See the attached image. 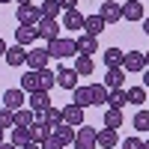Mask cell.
<instances>
[{"instance_id": "obj_1", "label": "cell", "mask_w": 149, "mask_h": 149, "mask_svg": "<svg viewBox=\"0 0 149 149\" xmlns=\"http://www.w3.org/2000/svg\"><path fill=\"white\" fill-rule=\"evenodd\" d=\"M48 54L54 60H66V57H78V45L74 39H66V36H60V39L48 42Z\"/></svg>"}, {"instance_id": "obj_2", "label": "cell", "mask_w": 149, "mask_h": 149, "mask_svg": "<svg viewBox=\"0 0 149 149\" xmlns=\"http://www.w3.org/2000/svg\"><path fill=\"white\" fill-rule=\"evenodd\" d=\"M15 18H18V27H36V24L42 21V12H39V6L24 3V6L15 9Z\"/></svg>"}, {"instance_id": "obj_3", "label": "cell", "mask_w": 149, "mask_h": 149, "mask_svg": "<svg viewBox=\"0 0 149 149\" xmlns=\"http://www.w3.org/2000/svg\"><path fill=\"white\" fill-rule=\"evenodd\" d=\"M95 137H98V131H95L93 125H81V128H78V134H74L72 149H98Z\"/></svg>"}, {"instance_id": "obj_4", "label": "cell", "mask_w": 149, "mask_h": 149, "mask_svg": "<svg viewBox=\"0 0 149 149\" xmlns=\"http://www.w3.org/2000/svg\"><path fill=\"white\" fill-rule=\"evenodd\" d=\"M122 69L131 72V74H143V69H146V54H143V51H125Z\"/></svg>"}, {"instance_id": "obj_5", "label": "cell", "mask_w": 149, "mask_h": 149, "mask_svg": "<svg viewBox=\"0 0 149 149\" xmlns=\"http://www.w3.org/2000/svg\"><path fill=\"white\" fill-rule=\"evenodd\" d=\"M48 63H51V54H48V48H30V51H27V66H30L33 72L48 69Z\"/></svg>"}, {"instance_id": "obj_6", "label": "cell", "mask_w": 149, "mask_h": 149, "mask_svg": "<svg viewBox=\"0 0 149 149\" xmlns=\"http://www.w3.org/2000/svg\"><path fill=\"white\" fill-rule=\"evenodd\" d=\"M36 33H39V39L54 42V39H60V21H54V18H42L39 24H36Z\"/></svg>"}, {"instance_id": "obj_7", "label": "cell", "mask_w": 149, "mask_h": 149, "mask_svg": "<svg viewBox=\"0 0 149 149\" xmlns=\"http://www.w3.org/2000/svg\"><path fill=\"white\" fill-rule=\"evenodd\" d=\"M98 15L104 18V24H119L122 21V3H116V0H104L102 9H98Z\"/></svg>"}, {"instance_id": "obj_8", "label": "cell", "mask_w": 149, "mask_h": 149, "mask_svg": "<svg viewBox=\"0 0 149 149\" xmlns=\"http://www.w3.org/2000/svg\"><path fill=\"white\" fill-rule=\"evenodd\" d=\"M27 107L33 110V113H42V110H48V107H51V93H48V90H36V93H30Z\"/></svg>"}, {"instance_id": "obj_9", "label": "cell", "mask_w": 149, "mask_h": 149, "mask_svg": "<svg viewBox=\"0 0 149 149\" xmlns=\"http://www.w3.org/2000/svg\"><path fill=\"white\" fill-rule=\"evenodd\" d=\"M78 78L81 74L74 72L72 66H63V69H57V86H63V90H74V86H78Z\"/></svg>"}, {"instance_id": "obj_10", "label": "cell", "mask_w": 149, "mask_h": 149, "mask_svg": "<svg viewBox=\"0 0 149 149\" xmlns=\"http://www.w3.org/2000/svg\"><path fill=\"white\" fill-rule=\"evenodd\" d=\"M107 90H125V69H107L104 72V81H102Z\"/></svg>"}, {"instance_id": "obj_11", "label": "cell", "mask_w": 149, "mask_h": 149, "mask_svg": "<svg viewBox=\"0 0 149 149\" xmlns=\"http://www.w3.org/2000/svg\"><path fill=\"white\" fill-rule=\"evenodd\" d=\"M24 102H27V93H24L21 86H18V90H6L3 93V107H9V110H21Z\"/></svg>"}, {"instance_id": "obj_12", "label": "cell", "mask_w": 149, "mask_h": 149, "mask_svg": "<svg viewBox=\"0 0 149 149\" xmlns=\"http://www.w3.org/2000/svg\"><path fill=\"white\" fill-rule=\"evenodd\" d=\"M74 45H78V54L81 57H93V54H98V39L95 36H78V39H74Z\"/></svg>"}, {"instance_id": "obj_13", "label": "cell", "mask_w": 149, "mask_h": 149, "mask_svg": "<svg viewBox=\"0 0 149 149\" xmlns=\"http://www.w3.org/2000/svg\"><path fill=\"white\" fill-rule=\"evenodd\" d=\"M63 122L66 125H74V128H81L84 125V107H78V104H66L63 107Z\"/></svg>"}, {"instance_id": "obj_14", "label": "cell", "mask_w": 149, "mask_h": 149, "mask_svg": "<svg viewBox=\"0 0 149 149\" xmlns=\"http://www.w3.org/2000/svg\"><path fill=\"white\" fill-rule=\"evenodd\" d=\"M95 143H98V149H116L119 146V131L116 128H102Z\"/></svg>"}, {"instance_id": "obj_15", "label": "cell", "mask_w": 149, "mask_h": 149, "mask_svg": "<svg viewBox=\"0 0 149 149\" xmlns=\"http://www.w3.org/2000/svg\"><path fill=\"white\" fill-rule=\"evenodd\" d=\"M51 134H54V128L48 125V122H42V119H36L33 125H30V140H33V143H45Z\"/></svg>"}, {"instance_id": "obj_16", "label": "cell", "mask_w": 149, "mask_h": 149, "mask_svg": "<svg viewBox=\"0 0 149 149\" xmlns=\"http://www.w3.org/2000/svg\"><path fill=\"white\" fill-rule=\"evenodd\" d=\"M122 18H125V21H143V18H146L143 0H128V3L122 6Z\"/></svg>"}, {"instance_id": "obj_17", "label": "cell", "mask_w": 149, "mask_h": 149, "mask_svg": "<svg viewBox=\"0 0 149 149\" xmlns=\"http://www.w3.org/2000/svg\"><path fill=\"white\" fill-rule=\"evenodd\" d=\"M104 27H107V24H104V18L98 15V12L84 18V33L86 36H95V39H98V33H104Z\"/></svg>"}, {"instance_id": "obj_18", "label": "cell", "mask_w": 149, "mask_h": 149, "mask_svg": "<svg viewBox=\"0 0 149 149\" xmlns=\"http://www.w3.org/2000/svg\"><path fill=\"white\" fill-rule=\"evenodd\" d=\"M6 66H27V48H21V45H12L9 51H6Z\"/></svg>"}, {"instance_id": "obj_19", "label": "cell", "mask_w": 149, "mask_h": 149, "mask_svg": "<svg viewBox=\"0 0 149 149\" xmlns=\"http://www.w3.org/2000/svg\"><path fill=\"white\" fill-rule=\"evenodd\" d=\"M72 104H78V107H90V104H93V90L78 84V86L72 90Z\"/></svg>"}, {"instance_id": "obj_20", "label": "cell", "mask_w": 149, "mask_h": 149, "mask_svg": "<svg viewBox=\"0 0 149 149\" xmlns=\"http://www.w3.org/2000/svg\"><path fill=\"white\" fill-rule=\"evenodd\" d=\"M74 134H78V128H74V125H66V122H60V125L54 128V137L63 143V146H72V143H74Z\"/></svg>"}, {"instance_id": "obj_21", "label": "cell", "mask_w": 149, "mask_h": 149, "mask_svg": "<svg viewBox=\"0 0 149 149\" xmlns=\"http://www.w3.org/2000/svg\"><path fill=\"white\" fill-rule=\"evenodd\" d=\"M36 39H39L36 27H18V30H15V45H21V48H30Z\"/></svg>"}, {"instance_id": "obj_22", "label": "cell", "mask_w": 149, "mask_h": 149, "mask_svg": "<svg viewBox=\"0 0 149 149\" xmlns=\"http://www.w3.org/2000/svg\"><path fill=\"white\" fill-rule=\"evenodd\" d=\"M36 119H42V122H48L51 128H57L60 122H63V107H48V110H42V113H36Z\"/></svg>"}, {"instance_id": "obj_23", "label": "cell", "mask_w": 149, "mask_h": 149, "mask_svg": "<svg viewBox=\"0 0 149 149\" xmlns=\"http://www.w3.org/2000/svg\"><path fill=\"white\" fill-rule=\"evenodd\" d=\"M72 69L78 72L81 78H90V74L95 72V63H93V57H81V54H78V57H74V66H72Z\"/></svg>"}, {"instance_id": "obj_24", "label": "cell", "mask_w": 149, "mask_h": 149, "mask_svg": "<svg viewBox=\"0 0 149 149\" xmlns=\"http://www.w3.org/2000/svg\"><path fill=\"white\" fill-rule=\"evenodd\" d=\"M102 60H104L107 69H119L122 60H125V51H119V48H107V51L102 54Z\"/></svg>"}, {"instance_id": "obj_25", "label": "cell", "mask_w": 149, "mask_h": 149, "mask_svg": "<svg viewBox=\"0 0 149 149\" xmlns=\"http://www.w3.org/2000/svg\"><path fill=\"white\" fill-rule=\"evenodd\" d=\"M84 18L86 15H81L78 9H69L66 15H63V27L66 30H84Z\"/></svg>"}, {"instance_id": "obj_26", "label": "cell", "mask_w": 149, "mask_h": 149, "mask_svg": "<svg viewBox=\"0 0 149 149\" xmlns=\"http://www.w3.org/2000/svg\"><path fill=\"white\" fill-rule=\"evenodd\" d=\"M21 90L24 93H36V90H42V84H39V72H24L21 74Z\"/></svg>"}, {"instance_id": "obj_27", "label": "cell", "mask_w": 149, "mask_h": 149, "mask_svg": "<svg viewBox=\"0 0 149 149\" xmlns=\"http://www.w3.org/2000/svg\"><path fill=\"white\" fill-rule=\"evenodd\" d=\"M119 125H125V116H122V110L107 107V110H104V128H116V131H119Z\"/></svg>"}, {"instance_id": "obj_28", "label": "cell", "mask_w": 149, "mask_h": 149, "mask_svg": "<svg viewBox=\"0 0 149 149\" xmlns=\"http://www.w3.org/2000/svg\"><path fill=\"white\" fill-rule=\"evenodd\" d=\"M90 90H93V104H95V107L107 104V98H110V90H107L104 84H90Z\"/></svg>"}, {"instance_id": "obj_29", "label": "cell", "mask_w": 149, "mask_h": 149, "mask_svg": "<svg viewBox=\"0 0 149 149\" xmlns=\"http://www.w3.org/2000/svg\"><path fill=\"white\" fill-rule=\"evenodd\" d=\"M125 95H128V104H134V107L146 104V86H143V84H140V86H128Z\"/></svg>"}, {"instance_id": "obj_30", "label": "cell", "mask_w": 149, "mask_h": 149, "mask_svg": "<svg viewBox=\"0 0 149 149\" xmlns=\"http://www.w3.org/2000/svg\"><path fill=\"white\" fill-rule=\"evenodd\" d=\"M36 122V113L30 107H21V110H15V125H21V128H30Z\"/></svg>"}, {"instance_id": "obj_31", "label": "cell", "mask_w": 149, "mask_h": 149, "mask_svg": "<svg viewBox=\"0 0 149 149\" xmlns=\"http://www.w3.org/2000/svg\"><path fill=\"white\" fill-rule=\"evenodd\" d=\"M39 12H42V18H54L57 21V15L63 12V6H60V0H45V3L39 6Z\"/></svg>"}, {"instance_id": "obj_32", "label": "cell", "mask_w": 149, "mask_h": 149, "mask_svg": "<svg viewBox=\"0 0 149 149\" xmlns=\"http://www.w3.org/2000/svg\"><path fill=\"white\" fill-rule=\"evenodd\" d=\"M128 104V95H125V90H110V98H107V107H116V110H122Z\"/></svg>"}, {"instance_id": "obj_33", "label": "cell", "mask_w": 149, "mask_h": 149, "mask_svg": "<svg viewBox=\"0 0 149 149\" xmlns=\"http://www.w3.org/2000/svg\"><path fill=\"white\" fill-rule=\"evenodd\" d=\"M9 143H15L18 149H21V146H27V143H30V128L15 125V128H12V140H9Z\"/></svg>"}, {"instance_id": "obj_34", "label": "cell", "mask_w": 149, "mask_h": 149, "mask_svg": "<svg viewBox=\"0 0 149 149\" xmlns=\"http://www.w3.org/2000/svg\"><path fill=\"white\" fill-rule=\"evenodd\" d=\"M39 84H42V90H48V93H51V86L57 84V72L42 69V72H39Z\"/></svg>"}, {"instance_id": "obj_35", "label": "cell", "mask_w": 149, "mask_h": 149, "mask_svg": "<svg viewBox=\"0 0 149 149\" xmlns=\"http://www.w3.org/2000/svg\"><path fill=\"white\" fill-rule=\"evenodd\" d=\"M131 125L137 128V131H149V110H137L131 119Z\"/></svg>"}, {"instance_id": "obj_36", "label": "cell", "mask_w": 149, "mask_h": 149, "mask_svg": "<svg viewBox=\"0 0 149 149\" xmlns=\"http://www.w3.org/2000/svg\"><path fill=\"white\" fill-rule=\"evenodd\" d=\"M0 128H15V110H9V107H0Z\"/></svg>"}, {"instance_id": "obj_37", "label": "cell", "mask_w": 149, "mask_h": 149, "mask_svg": "<svg viewBox=\"0 0 149 149\" xmlns=\"http://www.w3.org/2000/svg\"><path fill=\"white\" fill-rule=\"evenodd\" d=\"M122 149H143V140H140V137H125Z\"/></svg>"}, {"instance_id": "obj_38", "label": "cell", "mask_w": 149, "mask_h": 149, "mask_svg": "<svg viewBox=\"0 0 149 149\" xmlns=\"http://www.w3.org/2000/svg\"><path fill=\"white\" fill-rule=\"evenodd\" d=\"M42 149H66V146H63V143H60V140L54 137V134H51V137H48V140L42 143Z\"/></svg>"}, {"instance_id": "obj_39", "label": "cell", "mask_w": 149, "mask_h": 149, "mask_svg": "<svg viewBox=\"0 0 149 149\" xmlns=\"http://www.w3.org/2000/svg\"><path fill=\"white\" fill-rule=\"evenodd\" d=\"M60 6H63V12H69V9H78V0H60Z\"/></svg>"}, {"instance_id": "obj_40", "label": "cell", "mask_w": 149, "mask_h": 149, "mask_svg": "<svg viewBox=\"0 0 149 149\" xmlns=\"http://www.w3.org/2000/svg\"><path fill=\"white\" fill-rule=\"evenodd\" d=\"M143 86H146V90H149V66L143 69Z\"/></svg>"}, {"instance_id": "obj_41", "label": "cell", "mask_w": 149, "mask_h": 149, "mask_svg": "<svg viewBox=\"0 0 149 149\" xmlns=\"http://www.w3.org/2000/svg\"><path fill=\"white\" fill-rule=\"evenodd\" d=\"M140 27H143V33H146V36H149V15H146V18H143V21H140Z\"/></svg>"}, {"instance_id": "obj_42", "label": "cell", "mask_w": 149, "mask_h": 149, "mask_svg": "<svg viewBox=\"0 0 149 149\" xmlns=\"http://www.w3.org/2000/svg\"><path fill=\"white\" fill-rule=\"evenodd\" d=\"M21 149H42V143H33V140H30L27 146H21Z\"/></svg>"}, {"instance_id": "obj_43", "label": "cell", "mask_w": 149, "mask_h": 149, "mask_svg": "<svg viewBox=\"0 0 149 149\" xmlns=\"http://www.w3.org/2000/svg\"><path fill=\"white\" fill-rule=\"evenodd\" d=\"M6 51H9V48H6V42L0 39V57H6Z\"/></svg>"}, {"instance_id": "obj_44", "label": "cell", "mask_w": 149, "mask_h": 149, "mask_svg": "<svg viewBox=\"0 0 149 149\" xmlns=\"http://www.w3.org/2000/svg\"><path fill=\"white\" fill-rule=\"evenodd\" d=\"M0 149H18V146H15V143H6V140H3V143H0Z\"/></svg>"}, {"instance_id": "obj_45", "label": "cell", "mask_w": 149, "mask_h": 149, "mask_svg": "<svg viewBox=\"0 0 149 149\" xmlns=\"http://www.w3.org/2000/svg\"><path fill=\"white\" fill-rule=\"evenodd\" d=\"M15 3H18V6H24V3H33V0H15Z\"/></svg>"}, {"instance_id": "obj_46", "label": "cell", "mask_w": 149, "mask_h": 149, "mask_svg": "<svg viewBox=\"0 0 149 149\" xmlns=\"http://www.w3.org/2000/svg\"><path fill=\"white\" fill-rule=\"evenodd\" d=\"M143 54H146V66H149V51H143Z\"/></svg>"}, {"instance_id": "obj_47", "label": "cell", "mask_w": 149, "mask_h": 149, "mask_svg": "<svg viewBox=\"0 0 149 149\" xmlns=\"http://www.w3.org/2000/svg\"><path fill=\"white\" fill-rule=\"evenodd\" d=\"M143 149H149V140H143Z\"/></svg>"}, {"instance_id": "obj_48", "label": "cell", "mask_w": 149, "mask_h": 149, "mask_svg": "<svg viewBox=\"0 0 149 149\" xmlns=\"http://www.w3.org/2000/svg\"><path fill=\"white\" fill-rule=\"evenodd\" d=\"M0 143H3V128H0Z\"/></svg>"}, {"instance_id": "obj_49", "label": "cell", "mask_w": 149, "mask_h": 149, "mask_svg": "<svg viewBox=\"0 0 149 149\" xmlns=\"http://www.w3.org/2000/svg\"><path fill=\"white\" fill-rule=\"evenodd\" d=\"M0 3H12V0H0Z\"/></svg>"}]
</instances>
